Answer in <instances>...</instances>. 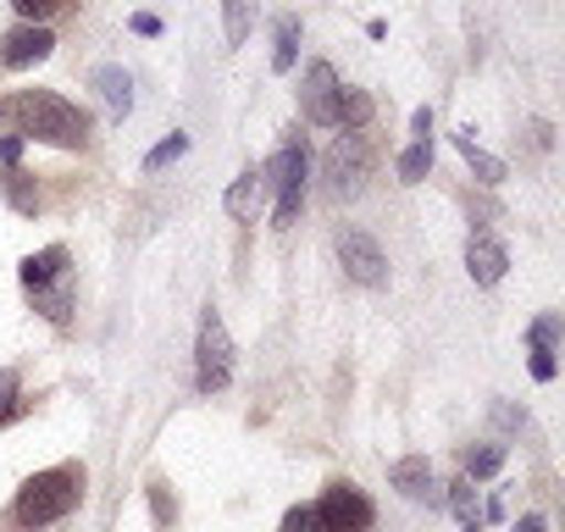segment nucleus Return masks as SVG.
<instances>
[{
	"label": "nucleus",
	"mask_w": 565,
	"mask_h": 532,
	"mask_svg": "<svg viewBox=\"0 0 565 532\" xmlns=\"http://www.w3.org/2000/svg\"><path fill=\"white\" fill-rule=\"evenodd\" d=\"M0 117H7V111H0Z\"/></svg>",
	"instance_id": "obj_33"
},
{
	"label": "nucleus",
	"mask_w": 565,
	"mask_h": 532,
	"mask_svg": "<svg viewBox=\"0 0 565 532\" xmlns=\"http://www.w3.org/2000/svg\"><path fill=\"white\" fill-rule=\"evenodd\" d=\"M89 78H95L100 100H106L117 117H128V106H134V84H128V73H122V67H95Z\"/></svg>",
	"instance_id": "obj_15"
},
{
	"label": "nucleus",
	"mask_w": 565,
	"mask_h": 532,
	"mask_svg": "<svg viewBox=\"0 0 565 532\" xmlns=\"http://www.w3.org/2000/svg\"><path fill=\"white\" fill-rule=\"evenodd\" d=\"M515 532H548V526H543V515H521V521H515Z\"/></svg>",
	"instance_id": "obj_32"
},
{
	"label": "nucleus",
	"mask_w": 565,
	"mask_h": 532,
	"mask_svg": "<svg viewBox=\"0 0 565 532\" xmlns=\"http://www.w3.org/2000/svg\"><path fill=\"white\" fill-rule=\"evenodd\" d=\"M34 178H40V172H23V167H0V194H7V205H12L18 216H34V211L45 205Z\"/></svg>",
	"instance_id": "obj_14"
},
{
	"label": "nucleus",
	"mask_w": 565,
	"mask_h": 532,
	"mask_svg": "<svg viewBox=\"0 0 565 532\" xmlns=\"http://www.w3.org/2000/svg\"><path fill=\"white\" fill-rule=\"evenodd\" d=\"M271 189H277V222L271 227H295V216H300V205H306V139L300 134H289L282 139V150L266 161V172H260Z\"/></svg>",
	"instance_id": "obj_4"
},
{
	"label": "nucleus",
	"mask_w": 565,
	"mask_h": 532,
	"mask_svg": "<svg viewBox=\"0 0 565 532\" xmlns=\"http://www.w3.org/2000/svg\"><path fill=\"white\" fill-rule=\"evenodd\" d=\"M34 411V400H23V377L7 366V372H0V427H7V422H23Z\"/></svg>",
	"instance_id": "obj_16"
},
{
	"label": "nucleus",
	"mask_w": 565,
	"mask_h": 532,
	"mask_svg": "<svg viewBox=\"0 0 565 532\" xmlns=\"http://www.w3.org/2000/svg\"><path fill=\"white\" fill-rule=\"evenodd\" d=\"M499 471V449H471L466 455V477H493Z\"/></svg>",
	"instance_id": "obj_27"
},
{
	"label": "nucleus",
	"mask_w": 565,
	"mask_h": 532,
	"mask_svg": "<svg viewBox=\"0 0 565 532\" xmlns=\"http://www.w3.org/2000/svg\"><path fill=\"white\" fill-rule=\"evenodd\" d=\"M372 521H377V504L350 477L328 482V493L317 499V526L322 532H372Z\"/></svg>",
	"instance_id": "obj_7"
},
{
	"label": "nucleus",
	"mask_w": 565,
	"mask_h": 532,
	"mask_svg": "<svg viewBox=\"0 0 565 532\" xmlns=\"http://www.w3.org/2000/svg\"><path fill=\"white\" fill-rule=\"evenodd\" d=\"M0 111H7L18 123L23 139L34 145H56V150H95V123L84 106H73L67 95L56 89H18L12 100H0Z\"/></svg>",
	"instance_id": "obj_2"
},
{
	"label": "nucleus",
	"mask_w": 565,
	"mask_h": 532,
	"mask_svg": "<svg viewBox=\"0 0 565 532\" xmlns=\"http://www.w3.org/2000/svg\"><path fill=\"white\" fill-rule=\"evenodd\" d=\"M388 482H394L405 499H416V504H438V477H433V460H427V455L394 460V466H388Z\"/></svg>",
	"instance_id": "obj_12"
},
{
	"label": "nucleus",
	"mask_w": 565,
	"mask_h": 532,
	"mask_svg": "<svg viewBox=\"0 0 565 532\" xmlns=\"http://www.w3.org/2000/svg\"><path fill=\"white\" fill-rule=\"evenodd\" d=\"M194 383L200 394H222L233 383V339L216 317V306L200 311V339H194Z\"/></svg>",
	"instance_id": "obj_6"
},
{
	"label": "nucleus",
	"mask_w": 565,
	"mask_h": 532,
	"mask_svg": "<svg viewBox=\"0 0 565 532\" xmlns=\"http://www.w3.org/2000/svg\"><path fill=\"white\" fill-rule=\"evenodd\" d=\"M134 34L156 40V34H161V18H156V12H134Z\"/></svg>",
	"instance_id": "obj_30"
},
{
	"label": "nucleus",
	"mask_w": 565,
	"mask_h": 532,
	"mask_svg": "<svg viewBox=\"0 0 565 532\" xmlns=\"http://www.w3.org/2000/svg\"><path fill=\"white\" fill-rule=\"evenodd\" d=\"M449 504H455V515H460L466 532H482V510H477V488H471V477L449 482Z\"/></svg>",
	"instance_id": "obj_19"
},
{
	"label": "nucleus",
	"mask_w": 565,
	"mask_h": 532,
	"mask_svg": "<svg viewBox=\"0 0 565 532\" xmlns=\"http://www.w3.org/2000/svg\"><path fill=\"white\" fill-rule=\"evenodd\" d=\"M526 344H532V377L537 383H554V344H559V317L548 311V317H537L532 322V333H526Z\"/></svg>",
	"instance_id": "obj_13"
},
{
	"label": "nucleus",
	"mask_w": 565,
	"mask_h": 532,
	"mask_svg": "<svg viewBox=\"0 0 565 532\" xmlns=\"http://www.w3.org/2000/svg\"><path fill=\"white\" fill-rule=\"evenodd\" d=\"M255 194H260V172L249 167V172H244V178L227 189V216H238V222H244V216L255 211Z\"/></svg>",
	"instance_id": "obj_20"
},
{
	"label": "nucleus",
	"mask_w": 565,
	"mask_h": 532,
	"mask_svg": "<svg viewBox=\"0 0 565 532\" xmlns=\"http://www.w3.org/2000/svg\"><path fill=\"white\" fill-rule=\"evenodd\" d=\"M23 134H0V167H18V156H23Z\"/></svg>",
	"instance_id": "obj_29"
},
{
	"label": "nucleus",
	"mask_w": 565,
	"mask_h": 532,
	"mask_svg": "<svg viewBox=\"0 0 565 532\" xmlns=\"http://www.w3.org/2000/svg\"><path fill=\"white\" fill-rule=\"evenodd\" d=\"M366 123H372V95L344 89L339 95V128H366Z\"/></svg>",
	"instance_id": "obj_22"
},
{
	"label": "nucleus",
	"mask_w": 565,
	"mask_h": 532,
	"mask_svg": "<svg viewBox=\"0 0 565 532\" xmlns=\"http://www.w3.org/2000/svg\"><path fill=\"white\" fill-rule=\"evenodd\" d=\"M78 0H12V12L23 18V23H51V18H62V12H73Z\"/></svg>",
	"instance_id": "obj_21"
},
{
	"label": "nucleus",
	"mask_w": 565,
	"mask_h": 532,
	"mask_svg": "<svg viewBox=\"0 0 565 532\" xmlns=\"http://www.w3.org/2000/svg\"><path fill=\"white\" fill-rule=\"evenodd\" d=\"M504 266H510V255H504V244L493 233H471L466 238V273H471L477 289H493L504 278Z\"/></svg>",
	"instance_id": "obj_11"
},
{
	"label": "nucleus",
	"mask_w": 565,
	"mask_h": 532,
	"mask_svg": "<svg viewBox=\"0 0 565 532\" xmlns=\"http://www.w3.org/2000/svg\"><path fill=\"white\" fill-rule=\"evenodd\" d=\"M455 145H460V156H466V161H471V172H477V178H482V183H499V178H504V167H499V161H493V156H488V150H477V145H471V139H466V134H455Z\"/></svg>",
	"instance_id": "obj_24"
},
{
	"label": "nucleus",
	"mask_w": 565,
	"mask_h": 532,
	"mask_svg": "<svg viewBox=\"0 0 565 532\" xmlns=\"http://www.w3.org/2000/svg\"><path fill=\"white\" fill-rule=\"evenodd\" d=\"M67 244H45L40 255L23 260V289L51 322H67Z\"/></svg>",
	"instance_id": "obj_5"
},
{
	"label": "nucleus",
	"mask_w": 565,
	"mask_h": 532,
	"mask_svg": "<svg viewBox=\"0 0 565 532\" xmlns=\"http://www.w3.org/2000/svg\"><path fill=\"white\" fill-rule=\"evenodd\" d=\"M249 23H255V0H222V34H227V45H244Z\"/></svg>",
	"instance_id": "obj_17"
},
{
	"label": "nucleus",
	"mask_w": 565,
	"mask_h": 532,
	"mask_svg": "<svg viewBox=\"0 0 565 532\" xmlns=\"http://www.w3.org/2000/svg\"><path fill=\"white\" fill-rule=\"evenodd\" d=\"M183 150H189V139H183V134H172L167 145H156V150L145 156V172H161V167H167V161H178Z\"/></svg>",
	"instance_id": "obj_25"
},
{
	"label": "nucleus",
	"mask_w": 565,
	"mask_h": 532,
	"mask_svg": "<svg viewBox=\"0 0 565 532\" xmlns=\"http://www.w3.org/2000/svg\"><path fill=\"white\" fill-rule=\"evenodd\" d=\"M339 95H344V84H339L333 62H311L306 78H300V111H306V123L339 128Z\"/></svg>",
	"instance_id": "obj_9"
},
{
	"label": "nucleus",
	"mask_w": 565,
	"mask_h": 532,
	"mask_svg": "<svg viewBox=\"0 0 565 532\" xmlns=\"http://www.w3.org/2000/svg\"><path fill=\"white\" fill-rule=\"evenodd\" d=\"M427 172H433V139H416V145L399 156V178H405V183H422Z\"/></svg>",
	"instance_id": "obj_23"
},
{
	"label": "nucleus",
	"mask_w": 565,
	"mask_h": 532,
	"mask_svg": "<svg viewBox=\"0 0 565 532\" xmlns=\"http://www.w3.org/2000/svg\"><path fill=\"white\" fill-rule=\"evenodd\" d=\"M84 488H89L84 460H62V466L34 471V477L12 493V504L0 510V532H45V526L67 521V515L84 504Z\"/></svg>",
	"instance_id": "obj_1"
},
{
	"label": "nucleus",
	"mask_w": 565,
	"mask_h": 532,
	"mask_svg": "<svg viewBox=\"0 0 565 532\" xmlns=\"http://www.w3.org/2000/svg\"><path fill=\"white\" fill-rule=\"evenodd\" d=\"M411 128H416V139H433V111H427V106H422V111H416V123H411Z\"/></svg>",
	"instance_id": "obj_31"
},
{
	"label": "nucleus",
	"mask_w": 565,
	"mask_h": 532,
	"mask_svg": "<svg viewBox=\"0 0 565 532\" xmlns=\"http://www.w3.org/2000/svg\"><path fill=\"white\" fill-rule=\"evenodd\" d=\"M282 532H322L317 526V504H295L289 515H282Z\"/></svg>",
	"instance_id": "obj_26"
},
{
	"label": "nucleus",
	"mask_w": 565,
	"mask_h": 532,
	"mask_svg": "<svg viewBox=\"0 0 565 532\" xmlns=\"http://www.w3.org/2000/svg\"><path fill=\"white\" fill-rule=\"evenodd\" d=\"M366 172H372V145H366L361 128H344L322 156V189L333 200H355L366 189Z\"/></svg>",
	"instance_id": "obj_3"
},
{
	"label": "nucleus",
	"mask_w": 565,
	"mask_h": 532,
	"mask_svg": "<svg viewBox=\"0 0 565 532\" xmlns=\"http://www.w3.org/2000/svg\"><path fill=\"white\" fill-rule=\"evenodd\" d=\"M339 266L361 284V289H383L388 284V255L377 249V238L372 233H361V227H339Z\"/></svg>",
	"instance_id": "obj_8"
},
{
	"label": "nucleus",
	"mask_w": 565,
	"mask_h": 532,
	"mask_svg": "<svg viewBox=\"0 0 565 532\" xmlns=\"http://www.w3.org/2000/svg\"><path fill=\"white\" fill-rule=\"evenodd\" d=\"M51 51H56L51 23H18V29L0 34V67H7V73H29V67H40Z\"/></svg>",
	"instance_id": "obj_10"
},
{
	"label": "nucleus",
	"mask_w": 565,
	"mask_h": 532,
	"mask_svg": "<svg viewBox=\"0 0 565 532\" xmlns=\"http://www.w3.org/2000/svg\"><path fill=\"white\" fill-rule=\"evenodd\" d=\"M300 51V18H277V51H271V73H289Z\"/></svg>",
	"instance_id": "obj_18"
},
{
	"label": "nucleus",
	"mask_w": 565,
	"mask_h": 532,
	"mask_svg": "<svg viewBox=\"0 0 565 532\" xmlns=\"http://www.w3.org/2000/svg\"><path fill=\"white\" fill-rule=\"evenodd\" d=\"M150 499H156V521H161V526H167V521H172V515H178V510H172V493H167V482H161V477H156V482H150Z\"/></svg>",
	"instance_id": "obj_28"
}]
</instances>
